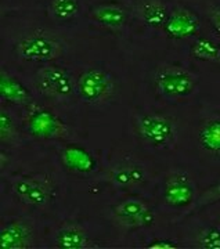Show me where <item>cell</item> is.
Returning <instances> with one entry per match:
<instances>
[{"mask_svg":"<svg viewBox=\"0 0 220 249\" xmlns=\"http://www.w3.org/2000/svg\"><path fill=\"white\" fill-rule=\"evenodd\" d=\"M118 83L103 65H88L75 76V94L89 107H103L116 96Z\"/></svg>","mask_w":220,"mask_h":249,"instance_id":"cell-4","label":"cell"},{"mask_svg":"<svg viewBox=\"0 0 220 249\" xmlns=\"http://www.w3.org/2000/svg\"><path fill=\"white\" fill-rule=\"evenodd\" d=\"M129 7L132 10L133 19L152 32L162 31L172 10L166 0H134Z\"/></svg>","mask_w":220,"mask_h":249,"instance_id":"cell-16","label":"cell"},{"mask_svg":"<svg viewBox=\"0 0 220 249\" xmlns=\"http://www.w3.org/2000/svg\"><path fill=\"white\" fill-rule=\"evenodd\" d=\"M143 248L146 249H179L182 248L180 242L172 238H164V237H154L148 240Z\"/></svg>","mask_w":220,"mask_h":249,"instance_id":"cell-25","label":"cell"},{"mask_svg":"<svg viewBox=\"0 0 220 249\" xmlns=\"http://www.w3.org/2000/svg\"><path fill=\"white\" fill-rule=\"evenodd\" d=\"M219 202H220V178H218L215 181H213V183H212L211 186L208 187L206 190H203L202 193L198 196L197 201H195V204H194V206L191 208V211L187 213L185 217L200 213V212L205 211L206 208H211V206L219 204Z\"/></svg>","mask_w":220,"mask_h":249,"instance_id":"cell-23","label":"cell"},{"mask_svg":"<svg viewBox=\"0 0 220 249\" xmlns=\"http://www.w3.org/2000/svg\"><path fill=\"white\" fill-rule=\"evenodd\" d=\"M22 126L28 134L43 142H72L75 133L64 119L50 108L37 103L24 108Z\"/></svg>","mask_w":220,"mask_h":249,"instance_id":"cell-5","label":"cell"},{"mask_svg":"<svg viewBox=\"0 0 220 249\" xmlns=\"http://www.w3.org/2000/svg\"><path fill=\"white\" fill-rule=\"evenodd\" d=\"M103 181L119 191H139L151 181V172L139 160L121 155L108 165L103 173Z\"/></svg>","mask_w":220,"mask_h":249,"instance_id":"cell-10","label":"cell"},{"mask_svg":"<svg viewBox=\"0 0 220 249\" xmlns=\"http://www.w3.org/2000/svg\"><path fill=\"white\" fill-rule=\"evenodd\" d=\"M37 229L35 222L27 216L3 219L0 224V248L32 249L37 247Z\"/></svg>","mask_w":220,"mask_h":249,"instance_id":"cell-12","label":"cell"},{"mask_svg":"<svg viewBox=\"0 0 220 249\" xmlns=\"http://www.w3.org/2000/svg\"><path fill=\"white\" fill-rule=\"evenodd\" d=\"M133 133L152 151H170L177 142V122L172 116L155 111H139L132 118Z\"/></svg>","mask_w":220,"mask_h":249,"instance_id":"cell-2","label":"cell"},{"mask_svg":"<svg viewBox=\"0 0 220 249\" xmlns=\"http://www.w3.org/2000/svg\"><path fill=\"white\" fill-rule=\"evenodd\" d=\"M49 247L54 249H96L100 244L78 222H62L49 235Z\"/></svg>","mask_w":220,"mask_h":249,"instance_id":"cell-15","label":"cell"},{"mask_svg":"<svg viewBox=\"0 0 220 249\" xmlns=\"http://www.w3.org/2000/svg\"><path fill=\"white\" fill-rule=\"evenodd\" d=\"M198 196L200 193L195 178L184 169L170 170L164 178L159 191L162 205L170 211L183 212V219L191 211Z\"/></svg>","mask_w":220,"mask_h":249,"instance_id":"cell-8","label":"cell"},{"mask_svg":"<svg viewBox=\"0 0 220 249\" xmlns=\"http://www.w3.org/2000/svg\"><path fill=\"white\" fill-rule=\"evenodd\" d=\"M110 217L122 231H141L155 226L157 211L147 199L126 196L110 206Z\"/></svg>","mask_w":220,"mask_h":249,"instance_id":"cell-7","label":"cell"},{"mask_svg":"<svg viewBox=\"0 0 220 249\" xmlns=\"http://www.w3.org/2000/svg\"><path fill=\"white\" fill-rule=\"evenodd\" d=\"M195 140L203 154L220 160V112H211L203 116L197 126Z\"/></svg>","mask_w":220,"mask_h":249,"instance_id":"cell-18","label":"cell"},{"mask_svg":"<svg viewBox=\"0 0 220 249\" xmlns=\"http://www.w3.org/2000/svg\"><path fill=\"white\" fill-rule=\"evenodd\" d=\"M203 16L206 18L208 24L211 25L212 31L220 39V6L209 3L203 7Z\"/></svg>","mask_w":220,"mask_h":249,"instance_id":"cell-24","label":"cell"},{"mask_svg":"<svg viewBox=\"0 0 220 249\" xmlns=\"http://www.w3.org/2000/svg\"><path fill=\"white\" fill-rule=\"evenodd\" d=\"M194 248L198 249H220V224H206L195 232L193 241Z\"/></svg>","mask_w":220,"mask_h":249,"instance_id":"cell-22","label":"cell"},{"mask_svg":"<svg viewBox=\"0 0 220 249\" xmlns=\"http://www.w3.org/2000/svg\"><path fill=\"white\" fill-rule=\"evenodd\" d=\"M58 160L71 175L88 178L98 172L100 160L90 148L73 142H65L58 148Z\"/></svg>","mask_w":220,"mask_h":249,"instance_id":"cell-14","label":"cell"},{"mask_svg":"<svg viewBox=\"0 0 220 249\" xmlns=\"http://www.w3.org/2000/svg\"><path fill=\"white\" fill-rule=\"evenodd\" d=\"M0 98L9 107L27 108L34 104V93L22 80L4 65L0 70Z\"/></svg>","mask_w":220,"mask_h":249,"instance_id":"cell-17","label":"cell"},{"mask_svg":"<svg viewBox=\"0 0 220 249\" xmlns=\"http://www.w3.org/2000/svg\"><path fill=\"white\" fill-rule=\"evenodd\" d=\"M190 55L197 61L220 65V45L208 36H197L190 45Z\"/></svg>","mask_w":220,"mask_h":249,"instance_id":"cell-21","label":"cell"},{"mask_svg":"<svg viewBox=\"0 0 220 249\" xmlns=\"http://www.w3.org/2000/svg\"><path fill=\"white\" fill-rule=\"evenodd\" d=\"M152 86L161 97L169 101H183L195 94L200 79L183 65L162 64L154 71Z\"/></svg>","mask_w":220,"mask_h":249,"instance_id":"cell-6","label":"cell"},{"mask_svg":"<svg viewBox=\"0 0 220 249\" xmlns=\"http://www.w3.org/2000/svg\"><path fill=\"white\" fill-rule=\"evenodd\" d=\"M10 196L17 202L36 211H46L54 202L57 188L43 173H17L7 178Z\"/></svg>","mask_w":220,"mask_h":249,"instance_id":"cell-3","label":"cell"},{"mask_svg":"<svg viewBox=\"0 0 220 249\" xmlns=\"http://www.w3.org/2000/svg\"><path fill=\"white\" fill-rule=\"evenodd\" d=\"M21 139V126L16 115L7 109L6 104H1L0 111V142L1 148L13 150L19 147Z\"/></svg>","mask_w":220,"mask_h":249,"instance_id":"cell-20","label":"cell"},{"mask_svg":"<svg viewBox=\"0 0 220 249\" xmlns=\"http://www.w3.org/2000/svg\"><path fill=\"white\" fill-rule=\"evenodd\" d=\"M46 16L57 27H75L83 16L82 0H46Z\"/></svg>","mask_w":220,"mask_h":249,"instance_id":"cell-19","label":"cell"},{"mask_svg":"<svg viewBox=\"0 0 220 249\" xmlns=\"http://www.w3.org/2000/svg\"><path fill=\"white\" fill-rule=\"evenodd\" d=\"M218 220H219V222H218V223H219V224H220V214H219V219H218Z\"/></svg>","mask_w":220,"mask_h":249,"instance_id":"cell-26","label":"cell"},{"mask_svg":"<svg viewBox=\"0 0 220 249\" xmlns=\"http://www.w3.org/2000/svg\"><path fill=\"white\" fill-rule=\"evenodd\" d=\"M34 88L43 97L55 103H68L76 97L75 94V76L57 62H50L36 68L34 73Z\"/></svg>","mask_w":220,"mask_h":249,"instance_id":"cell-9","label":"cell"},{"mask_svg":"<svg viewBox=\"0 0 220 249\" xmlns=\"http://www.w3.org/2000/svg\"><path fill=\"white\" fill-rule=\"evenodd\" d=\"M201 29L202 21L198 13L184 4H175L161 34L172 42H185L200 36Z\"/></svg>","mask_w":220,"mask_h":249,"instance_id":"cell-13","label":"cell"},{"mask_svg":"<svg viewBox=\"0 0 220 249\" xmlns=\"http://www.w3.org/2000/svg\"><path fill=\"white\" fill-rule=\"evenodd\" d=\"M86 17L90 24L98 29L114 35H122L130 25L133 14L129 4L126 3L115 0H103L90 6Z\"/></svg>","mask_w":220,"mask_h":249,"instance_id":"cell-11","label":"cell"},{"mask_svg":"<svg viewBox=\"0 0 220 249\" xmlns=\"http://www.w3.org/2000/svg\"><path fill=\"white\" fill-rule=\"evenodd\" d=\"M67 45L58 35L43 28L28 29L18 36L13 45V54L21 64L42 67L61 60Z\"/></svg>","mask_w":220,"mask_h":249,"instance_id":"cell-1","label":"cell"}]
</instances>
